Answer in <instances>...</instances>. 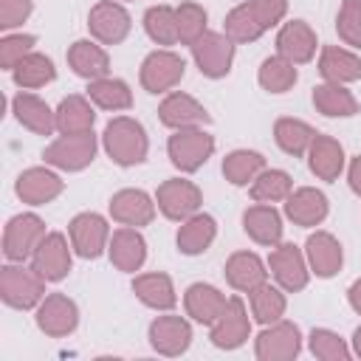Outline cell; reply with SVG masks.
<instances>
[{"mask_svg":"<svg viewBox=\"0 0 361 361\" xmlns=\"http://www.w3.org/2000/svg\"><path fill=\"white\" fill-rule=\"evenodd\" d=\"M62 189H65V180L48 166H28L25 172L17 175V183H14L17 197L28 206H45L54 197H59Z\"/></svg>","mask_w":361,"mask_h":361,"instance_id":"e0dca14e","label":"cell"},{"mask_svg":"<svg viewBox=\"0 0 361 361\" xmlns=\"http://www.w3.org/2000/svg\"><path fill=\"white\" fill-rule=\"evenodd\" d=\"M226 282L240 290V293H248L254 290L257 285L268 282V271H265V262L254 254V251H234L228 259H226Z\"/></svg>","mask_w":361,"mask_h":361,"instance_id":"4316f807","label":"cell"},{"mask_svg":"<svg viewBox=\"0 0 361 361\" xmlns=\"http://www.w3.org/2000/svg\"><path fill=\"white\" fill-rule=\"evenodd\" d=\"M243 228L257 245L274 248L282 243V214L274 209V203H254L243 212Z\"/></svg>","mask_w":361,"mask_h":361,"instance_id":"cb8c5ba5","label":"cell"},{"mask_svg":"<svg viewBox=\"0 0 361 361\" xmlns=\"http://www.w3.org/2000/svg\"><path fill=\"white\" fill-rule=\"evenodd\" d=\"M248 6L265 31L274 28L276 23H282V17L288 14V0H248Z\"/></svg>","mask_w":361,"mask_h":361,"instance_id":"681fc988","label":"cell"},{"mask_svg":"<svg viewBox=\"0 0 361 361\" xmlns=\"http://www.w3.org/2000/svg\"><path fill=\"white\" fill-rule=\"evenodd\" d=\"M34 11L31 0H0V28L11 31L17 25H23Z\"/></svg>","mask_w":361,"mask_h":361,"instance_id":"c3c4849f","label":"cell"},{"mask_svg":"<svg viewBox=\"0 0 361 361\" xmlns=\"http://www.w3.org/2000/svg\"><path fill=\"white\" fill-rule=\"evenodd\" d=\"M45 234L48 231H45L42 217H37L31 212L14 214L3 228V254H6V259L8 262H25L28 257H34V251L42 243Z\"/></svg>","mask_w":361,"mask_h":361,"instance_id":"8992f818","label":"cell"},{"mask_svg":"<svg viewBox=\"0 0 361 361\" xmlns=\"http://www.w3.org/2000/svg\"><path fill=\"white\" fill-rule=\"evenodd\" d=\"M71 243L62 231H48L42 237V243L37 245L34 257H31V265L48 279V282H59L71 274V265H73V257H71Z\"/></svg>","mask_w":361,"mask_h":361,"instance_id":"9a60e30c","label":"cell"},{"mask_svg":"<svg viewBox=\"0 0 361 361\" xmlns=\"http://www.w3.org/2000/svg\"><path fill=\"white\" fill-rule=\"evenodd\" d=\"M11 76L17 82V87L23 90H34V87H42L48 82L56 79V68H54V59L39 54V51H31L25 54L14 68H11Z\"/></svg>","mask_w":361,"mask_h":361,"instance_id":"8d00e7d4","label":"cell"},{"mask_svg":"<svg viewBox=\"0 0 361 361\" xmlns=\"http://www.w3.org/2000/svg\"><path fill=\"white\" fill-rule=\"evenodd\" d=\"M175 17H178V37H180L183 45H192L203 31H209L206 28L209 14H206V8L200 3H192V0L189 3H180L175 8Z\"/></svg>","mask_w":361,"mask_h":361,"instance_id":"f6af8a7d","label":"cell"},{"mask_svg":"<svg viewBox=\"0 0 361 361\" xmlns=\"http://www.w3.org/2000/svg\"><path fill=\"white\" fill-rule=\"evenodd\" d=\"M353 353L361 358V327H355V333H353Z\"/></svg>","mask_w":361,"mask_h":361,"instance_id":"f5cc1de1","label":"cell"},{"mask_svg":"<svg viewBox=\"0 0 361 361\" xmlns=\"http://www.w3.org/2000/svg\"><path fill=\"white\" fill-rule=\"evenodd\" d=\"M316 31L305 20H290L276 34V54L290 59L293 65H305L316 56Z\"/></svg>","mask_w":361,"mask_h":361,"instance_id":"603a6c76","label":"cell"},{"mask_svg":"<svg viewBox=\"0 0 361 361\" xmlns=\"http://www.w3.org/2000/svg\"><path fill=\"white\" fill-rule=\"evenodd\" d=\"M251 336V319H248V310L243 305L240 296H231L223 307V313L217 316V322L212 324L209 330V338L214 347L220 350H237L248 341Z\"/></svg>","mask_w":361,"mask_h":361,"instance_id":"4fadbf2b","label":"cell"},{"mask_svg":"<svg viewBox=\"0 0 361 361\" xmlns=\"http://www.w3.org/2000/svg\"><path fill=\"white\" fill-rule=\"evenodd\" d=\"M183 73H186L183 56H178L169 48H158V51L144 56L138 79H141V87L147 93H169L183 79Z\"/></svg>","mask_w":361,"mask_h":361,"instance_id":"52a82bcc","label":"cell"},{"mask_svg":"<svg viewBox=\"0 0 361 361\" xmlns=\"http://www.w3.org/2000/svg\"><path fill=\"white\" fill-rule=\"evenodd\" d=\"M107 254H110V262L124 271V274H135L144 259H147V240L141 237L138 228L133 226H121L110 234V245H107Z\"/></svg>","mask_w":361,"mask_h":361,"instance_id":"7402d4cb","label":"cell"},{"mask_svg":"<svg viewBox=\"0 0 361 361\" xmlns=\"http://www.w3.org/2000/svg\"><path fill=\"white\" fill-rule=\"evenodd\" d=\"M307 347L322 361H350V355H353V350L347 347V341L338 333L327 330V327H316L310 333V338H307Z\"/></svg>","mask_w":361,"mask_h":361,"instance_id":"ee69618b","label":"cell"},{"mask_svg":"<svg viewBox=\"0 0 361 361\" xmlns=\"http://www.w3.org/2000/svg\"><path fill=\"white\" fill-rule=\"evenodd\" d=\"M102 147L113 164L135 166V164L147 161L149 138H147V130L141 121H135L130 116H116L107 121V127L102 133Z\"/></svg>","mask_w":361,"mask_h":361,"instance_id":"6da1fadb","label":"cell"},{"mask_svg":"<svg viewBox=\"0 0 361 361\" xmlns=\"http://www.w3.org/2000/svg\"><path fill=\"white\" fill-rule=\"evenodd\" d=\"M45 276L31 265L8 262L0 268V299L14 310H31L45 299Z\"/></svg>","mask_w":361,"mask_h":361,"instance_id":"7a4b0ae2","label":"cell"},{"mask_svg":"<svg viewBox=\"0 0 361 361\" xmlns=\"http://www.w3.org/2000/svg\"><path fill=\"white\" fill-rule=\"evenodd\" d=\"M144 31L155 45H175L178 37V17L172 6H149L144 11Z\"/></svg>","mask_w":361,"mask_h":361,"instance_id":"60d3db41","label":"cell"},{"mask_svg":"<svg viewBox=\"0 0 361 361\" xmlns=\"http://www.w3.org/2000/svg\"><path fill=\"white\" fill-rule=\"evenodd\" d=\"M254 353L259 361H290L302 353V333L293 322H274L265 324L262 333L254 338Z\"/></svg>","mask_w":361,"mask_h":361,"instance_id":"9c48e42d","label":"cell"},{"mask_svg":"<svg viewBox=\"0 0 361 361\" xmlns=\"http://www.w3.org/2000/svg\"><path fill=\"white\" fill-rule=\"evenodd\" d=\"M296 79H299L296 65H293L290 59L279 56V54H276V56L262 59L259 73H257L259 87H262V90H268V93H288V90L296 85Z\"/></svg>","mask_w":361,"mask_h":361,"instance_id":"ab89813d","label":"cell"},{"mask_svg":"<svg viewBox=\"0 0 361 361\" xmlns=\"http://www.w3.org/2000/svg\"><path fill=\"white\" fill-rule=\"evenodd\" d=\"M310 99H313V107L327 118H350L358 113V99L344 85H336V82L316 85Z\"/></svg>","mask_w":361,"mask_h":361,"instance_id":"836d02e7","label":"cell"},{"mask_svg":"<svg viewBox=\"0 0 361 361\" xmlns=\"http://www.w3.org/2000/svg\"><path fill=\"white\" fill-rule=\"evenodd\" d=\"M79 324V307L65 293H48L37 305V327L51 338H65Z\"/></svg>","mask_w":361,"mask_h":361,"instance_id":"5bb4252c","label":"cell"},{"mask_svg":"<svg viewBox=\"0 0 361 361\" xmlns=\"http://www.w3.org/2000/svg\"><path fill=\"white\" fill-rule=\"evenodd\" d=\"M307 166L319 180H336L344 169V147L333 135L316 133V138L307 149Z\"/></svg>","mask_w":361,"mask_h":361,"instance_id":"f546056e","label":"cell"},{"mask_svg":"<svg viewBox=\"0 0 361 361\" xmlns=\"http://www.w3.org/2000/svg\"><path fill=\"white\" fill-rule=\"evenodd\" d=\"M133 293L141 299V305L152 307V310H172L178 302L175 285L166 274L152 271V274H138L133 279Z\"/></svg>","mask_w":361,"mask_h":361,"instance_id":"d6a6232c","label":"cell"},{"mask_svg":"<svg viewBox=\"0 0 361 361\" xmlns=\"http://www.w3.org/2000/svg\"><path fill=\"white\" fill-rule=\"evenodd\" d=\"M110 217L121 226H149L155 217V197H149L144 189H121L110 197Z\"/></svg>","mask_w":361,"mask_h":361,"instance_id":"d6986e66","label":"cell"},{"mask_svg":"<svg viewBox=\"0 0 361 361\" xmlns=\"http://www.w3.org/2000/svg\"><path fill=\"white\" fill-rule=\"evenodd\" d=\"M347 302H350V307H353V310L361 316V276H358V279L350 285V290H347Z\"/></svg>","mask_w":361,"mask_h":361,"instance_id":"816d5d0a","label":"cell"},{"mask_svg":"<svg viewBox=\"0 0 361 361\" xmlns=\"http://www.w3.org/2000/svg\"><path fill=\"white\" fill-rule=\"evenodd\" d=\"M248 305H251V316H254L262 327L279 322V319L285 316V307H288L282 288H274V285H268V282H262V285H257L254 290H248Z\"/></svg>","mask_w":361,"mask_h":361,"instance_id":"f35d334b","label":"cell"},{"mask_svg":"<svg viewBox=\"0 0 361 361\" xmlns=\"http://www.w3.org/2000/svg\"><path fill=\"white\" fill-rule=\"evenodd\" d=\"M37 45V37L34 34H6L0 39V65L6 71H11L25 54H31Z\"/></svg>","mask_w":361,"mask_h":361,"instance_id":"7dc6e473","label":"cell"},{"mask_svg":"<svg viewBox=\"0 0 361 361\" xmlns=\"http://www.w3.org/2000/svg\"><path fill=\"white\" fill-rule=\"evenodd\" d=\"M155 203H158V212L166 217V220H186L192 217L195 212H200V203H203V192L197 189V183L186 180V178H169L158 186L155 192Z\"/></svg>","mask_w":361,"mask_h":361,"instance_id":"ba28073f","label":"cell"},{"mask_svg":"<svg viewBox=\"0 0 361 361\" xmlns=\"http://www.w3.org/2000/svg\"><path fill=\"white\" fill-rule=\"evenodd\" d=\"M327 212H330V203H327L324 192H319L313 186H299L285 197V217L302 228L319 226L327 217Z\"/></svg>","mask_w":361,"mask_h":361,"instance_id":"44dd1931","label":"cell"},{"mask_svg":"<svg viewBox=\"0 0 361 361\" xmlns=\"http://www.w3.org/2000/svg\"><path fill=\"white\" fill-rule=\"evenodd\" d=\"M226 293H220L214 285L209 282H195L186 288L183 293V307H186V316H192L197 324H214L217 316L223 313L226 307Z\"/></svg>","mask_w":361,"mask_h":361,"instance_id":"83f0119b","label":"cell"},{"mask_svg":"<svg viewBox=\"0 0 361 361\" xmlns=\"http://www.w3.org/2000/svg\"><path fill=\"white\" fill-rule=\"evenodd\" d=\"M11 110H14V118L25 127V130H31V133H37V135H51L54 130H56V110H51L39 96H34V93H17L14 99H11Z\"/></svg>","mask_w":361,"mask_h":361,"instance_id":"f1b7e54d","label":"cell"},{"mask_svg":"<svg viewBox=\"0 0 361 361\" xmlns=\"http://www.w3.org/2000/svg\"><path fill=\"white\" fill-rule=\"evenodd\" d=\"M268 268L276 279V285L288 293H296L307 285L310 279V268L305 259V251L293 243H276L271 257H268Z\"/></svg>","mask_w":361,"mask_h":361,"instance_id":"8fae6325","label":"cell"},{"mask_svg":"<svg viewBox=\"0 0 361 361\" xmlns=\"http://www.w3.org/2000/svg\"><path fill=\"white\" fill-rule=\"evenodd\" d=\"M68 65L76 76H82L87 82L110 76V56L96 39H76L68 48Z\"/></svg>","mask_w":361,"mask_h":361,"instance_id":"d4e9b609","label":"cell"},{"mask_svg":"<svg viewBox=\"0 0 361 361\" xmlns=\"http://www.w3.org/2000/svg\"><path fill=\"white\" fill-rule=\"evenodd\" d=\"M217 237V223L212 214L206 212H195L192 217L180 220V228L175 234V243H178V251L186 254V257H197L203 254Z\"/></svg>","mask_w":361,"mask_h":361,"instance_id":"484cf974","label":"cell"},{"mask_svg":"<svg viewBox=\"0 0 361 361\" xmlns=\"http://www.w3.org/2000/svg\"><path fill=\"white\" fill-rule=\"evenodd\" d=\"M96 147L99 144H96L93 130L90 133H76V135H59L45 147L42 158H45L48 166H56L62 172H82L85 166L93 164Z\"/></svg>","mask_w":361,"mask_h":361,"instance_id":"5b68a950","label":"cell"},{"mask_svg":"<svg viewBox=\"0 0 361 361\" xmlns=\"http://www.w3.org/2000/svg\"><path fill=\"white\" fill-rule=\"evenodd\" d=\"M305 259L310 274H316L319 279H330L344 265V248L330 231H313L305 243Z\"/></svg>","mask_w":361,"mask_h":361,"instance_id":"ac0fdd59","label":"cell"},{"mask_svg":"<svg viewBox=\"0 0 361 361\" xmlns=\"http://www.w3.org/2000/svg\"><path fill=\"white\" fill-rule=\"evenodd\" d=\"M223 31L228 34V39L237 45H243V42H254V39H259L262 34H265V28H262V23L257 20V14L251 11V6H248V0L245 3H240V6H234L228 14H226V25H223Z\"/></svg>","mask_w":361,"mask_h":361,"instance_id":"b9f144b4","label":"cell"},{"mask_svg":"<svg viewBox=\"0 0 361 361\" xmlns=\"http://www.w3.org/2000/svg\"><path fill=\"white\" fill-rule=\"evenodd\" d=\"M130 14L116 0H99L87 14V31L102 45H118L130 34Z\"/></svg>","mask_w":361,"mask_h":361,"instance_id":"7c38bea8","label":"cell"},{"mask_svg":"<svg viewBox=\"0 0 361 361\" xmlns=\"http://www.w3.org/2000/svg\"><path fill=\"white\" fill-rule=\"evenodd\" d=\"M192 59L197 65V71L209 79H223L231 71L234 62V42L228 39L226 31H203L192 45Z\"/></svg>","mask_w":361,"mask_h":361,"instance_id":"3957f363","label":"cell"},{"mask_svg":"<svg viewBox=\"0 0 361 361\" xmlns=\"http://www.w3.org/2000/svg\"><path fill=\"white\" fill-rule=\"evenodd\" d=\"M347 180H350V189L361 197V155H355L347 166Z\"/></svg>","mask_w":361,"mask_h":361,"instance_id":"f907efd6","label":"cell"},{"mask_svg":"<svg viewBox=\"0 0 361 361\" xmlns=\"http://www.w3.org/2000/svg\"><path fill=\"white\" fill-rule=\"evenodd\" d=\"M336 31L347 45L361 48V0H341Z\"/></svg>","mask_w":361,"mask_h":361,"instance_id":"bcb514c9","label":"cell"},{"mask_svg":"<svg viewBox=\"0 0 361 361\" xmlns=\"http://www.w3.org/2000/svg\"><path fill=\"white\" fill-rule=\"evenodd\" d=\"M87 99L102 107V110H130L133 107V90L124 79H116V76H102V79H93L87 82Z\"/></svg>","mask_w":361,"mask_h":361,"instance_id":"e575fe53","label":"cell"},{"mask_svg":"<svg viewBox=\"0 0 361 361\" xmlns=\"http://www.w3.org/2000/svg\"><path fill=\"white\" fill-rule=\"evenodd\" d=\"M158 118L169 130H189V127H203L212 121L209 110L195 96L180 93V90L166 93V99L158 104Z\"/></svg>","mask_w":361,"mask_h":361,"instance_id":"2e32d148","label":"cell"},{"mask_svg":"<svg viewBox=\"0 0 361 361\" xmlns=\"http://www.w3.org/2000/svg\"><path fill=\"white\" fill-rule=\"evenodd\" d=\"M293 192V180L285 169H262L251 183V197L257 203H279Z\"/></svg>","mask_w":361,"mask_h":361,"instance_id":"7bdbcfd3","label":"cell"},{"mask_svg":"<svg viewBox=\"0 0 361 361\" xmlns=\"http://www.w3.org/2000/svg\"><path fill=\"white\" fill-rule=\"evenodd\" d=\"M149 344L161 355H180L192 344V324L183 316H158L149 324Z\"/></svg>","mask_w":361,"mask_h":361,"instance_id":"ffe728a7","label":"cell"},{"mask_svg":"<svg viewBox=\"0 0 361 361\" xmlns=\"http://www.w3.org/2000/svg\"><path fill=\"white\" fill-rule=\"evenodd\" d=\"M313 138H316V130L307 121H302V118L285 116V118H276V124H274V141H276V147L282 152L293 155V158L307 155Z\"/></svg>","mask_w":361,"mask_h":361,"instance_id":"d590c367","label":"cell"},{"mask_svg":"<svg viewBox=\"0 0 361 361\" xmlns=\"http://www.w3.org/2000/svg\"><path fill=\"white\" fill-rule=\"evenodd\" d=\"M68 237L71 245L79 257L85 259H96L102 257V251H107L110 245V226L102 214L96 212H79L71 223H68Z\"/></svg>","mask_w":361,"mask_h":361,"instance_id":"30bf717a","label":"cell"},{"mask_svg":"<svg viewBox=\"0 0 361 361\" xmlns=\"http://www.w3.org/2000/svg\"><path fill=\"white\" fill-rule=\"evenodd\" d=\"M96 121L93 102L82 93H71L59 102L56 107V130L62 135H76V133H90Z\"/></svg>","mask_w":361,"mask_h":361,"instance_id":"1f68e13d","label":"cell"},{"mask_svg":"<svg viewBox=\"0 0 361 361\" xmlns=\"http://www.w3.org/2000/svg\"><path fill=\"white\" fill-rule=\"evenodd\" d=\"M166 152L172 166L180 172H197L214 152V135H209L203 127H189V130H175L166 141Z\"/></svg>","mask_w":361,"mask_h":361,"instance_id":"277c9868","label":"cell"},{"mask_svg":"<svg viewBox=\"0 0 361 361\" xmlns=\"http://www.w3.org/2000/svg\"><path fill=\"white\" fill-rule=\"evenodd\" d=\"M319 73L324 76V82H336V85L358 82L361 79V59L341 45H324L319 54Z\"/></svg>","mask_w":361,"mask_h":361,"instance_id":"4dcf8cb0","label":"cell"},{"mask_svg":"<svg viewBox=\"0 0 361 361\" xmlns=\"http://www.w3.org/2000/svg\"><path fill=\"white\" fill-rule=\"evenodd\" d=\"M265 169V158L257 149H231L223 158V175L231 186H248Z\"/></svg>","mask_w":361,"mask_h":361,"instance_id":"74e56055","label":"cell"}]
</instances>
